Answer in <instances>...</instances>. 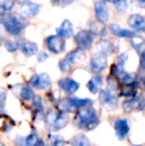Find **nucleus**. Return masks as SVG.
Listing matches in <instances>:
<instances>
[{
  "mask_svg": "<svg viewBox=\"0 0 145 146\" xmlns=\"http://www.w3.org/2000/svg\"><path fill=\"white\" fill-rule=\"evenodd\" d=\"M75 123L77 127L85 131L93 130L99 123L97 110L93 106H87L79 110L75 117Z\"/></svg>",
  "mask_w": 145,
  "mask_h": 146,
  "instance_id": "1",
  "label": "nucleus"
},
{
  "mask_svg": "<svg viewBox=\"0 0 145 146\" xmlns=\"http://www.w3.org/2000/svg\"><path fill=\"white\" fill-rule=\"evenodd\" d=\"M1 24L10 35L15 37L19 36L26 26L23 18L15 14H7L6 16L2 17Z\"/></svg>",
  "mask_w": 145,
  "mask_h": 146,
  "instance_id": "2",
  "label": "nucleus"
},
{
  "mask_svg": "<svg viewBox=\"0 0 145 146\" xmlns=\"http://www.w3.org/2000/svg\"><path fill=\"white\" fill-rule=\"evenodd\" d=\"M91 100L89 98H68L61 100L58 104L59 110L63 112H73L77 110L91 106Z\"/></svg>",
  "mask_w": 145,
  "mask_h": 146,
  "instance_id": "3",
  "label": "nucleus"
},
{
  "mask_svg": "<svg viewBox=\"0 0 145 146\" xmlns=\"http://www.w3.org/2000/svg\"><path fill=\"white\" fill-rule=\"evenodd\" d=\"M46 123L48 128L53 131L61 130L68 123V118L62 113H58L56 110H51L46 116Z\"/></svg>",
  "mask_w": 145,
  "mask_h": 146,
  "instance_id": "4",
  "label": "nucleus"
},
{
  "mask_svg": "<svg viewBox=\"0 0 145 146\" xmlns=\"http://www.w3.org/2000/svg\"><path fill=\"white\" fill-rule=\"evenodd\" d=\"M115 92H113V90H109V88L99 90V100H101L103 108L109 110H115L117 108L118 102Z\"/></svg>",
  "mask_w": 145,
  "mask_h": 146,
  "instance_id": "5",
  "label": "nucleus"
},
{
  "mask_svg": "<svg viewBox=\"0 0 145 146\" xmlns=\"http://www.w3.org/2000/svg\"><path fill=\"white\" fill-rule=\"evenodd\" d=\"M107 66V54L103 52H95L93 54V56L91 57V64H89V67H91V71L93 74H99L105 70Z\"/></svg>",
  "mask_w": 145,
  "mask_h": 146,
  "instance_id": "6",
  "label": "nucleus"
},
{
  "mask_svg": "<svg viewBox=\"0 0 145 146\" xmlns=\"http://www.w3.org/2000/svg\"><path fill=\"white\" fill-rule=\"evenodd\" d=\"M47 49L53 54H61L66 49V41L58 35H52L46 39Z\"/></svg>",
  "mask_w": 145,
  "mask_h": 146,
  "instance_id": "7",
  "label": "nucleus"
},
{
  "mask_svg": "<svg viewBox=\"0 0 145 146\" xmlns=\"http://www.w3.org/2000/svg\"><path fill=\"white\" fill-rule=\"evenodd\" d=\"M75 42L77 44L79 50L85 51L91 48V44L93 42V34L91 31L81 30L77 32L75 36Z\"/></svg>",
  "mask_w": 145,
  "mask_h": 146,
  "instance_id": "8",
  "label": "nucleus"
},
{
  "mask_svg": "<svg viewBox=\"0 0 145 146\" xmlns=\"http://www.w3.org/2000/svg\"><path fill=\"white\" fill-rule=\"evenodd\" d=\"M30 84L33 88L40 90H48L52 86V81L48 74L42 73V74H36L32 76L30 79Z\"/></svg>",
  "mask_w": 145,
  "mask_h": 146,
  "instance_id": "9",
  "label": "nucleus"
},
{
  "mask_svg": "<svg viewBox=\"0 0 145 146\" xmlns=\"http://www.w3.org/2000/svg\"><path fill=\"white\" fill-rule=\"evenodd\" d=\"M122 108L125 112L141 111L145 110V98H134L122 102Z\"/></svg>",
  "mask_w": 145,
  "mask_h": 146,
  "instance_id": "10",
  "label": "nucleus"
},
{
  "mask_svg": "<svg viewBox=\"0 0 145 146\" xmlns=\"http://www.w3.org/2000/svg\"><path fill=\"white\" fill-rule=\"evenodd\" d=\"M40 12V6L31 1H23L20 4V13L23 17L32 18L35 17Z\"/></svg>",
  "mask_w": 145,
  "mask_h": 146,
  "instance_id": "11",
  "label": "nucleus"
},
{
  "mask_svg": "<svg viewBox=\"0 0 145 146\" xmlns=\"http://www.w3.org/2000/svg\"><path fill=\"white\" fill-rule=\"evenodd\" d=\"M59 87L64 92L68 94H73L77 92L79 88V83L71 78H63L59 81Z\"/></svg>",
  "mask_w": 145,
  "mask_h": 146,
  "instance_id": "12",
  "label": "nucleus"
},
{
  "mask_svg": "<svg viewBox=\"0 0 145 146\" xmlns=\"http://www.w3.org/2000/svg\"><path fill=\"white\" fill-rule=\"evenodd\" d=\"M95 14L97 19L99 20V23L103 24L107 22L109 17V9L103 1H97L95 3Z\"/></svg>",
  "mask_w": 145,
  "mask_h": 146,
  "instance_id": "13",
  "label": "nucleus"
},
{
  "mask_svg": "<svg viewBox=\"0 0 145 146\" xmlns=\"http://www.w3.org/2000/svg\"><path fill=\"white\" fill-rule=\"evenodd\" d=\"M128 26L135 31H145V18L140 14H132L127 20Z\"/></svg>",
  "mask_w": 145,
  "mask_h": 146,
  "instance_id": "14",
  "label": "nucleus"
},
{
  "mask_svg": "<svg viewBox=\"0 0 145 146\" xmlns=\"http://www.w3.org/2000/svg\"><path fill=\"white\" fill-rule=\"evenodd\" d=\"M114 129H115L116 136L118 139L122 140L126 137V135L129 132V125L127 120L125 119H117L114 121Z\"/></svg>",
  "mask_w": 145,
  "mask_h": 146,
  "instance_id": "15",
  "label": "nucleus"
},
{
  "mask_svg": "<svg viewBox=\"0 0 145 146\" xmlns=\"http://www.w3.org/2000/svg\"><path fill=\"white\" fill-rule=\"evenodd\" d=\"M73 34V27L70 20L66 19L63 21L60 27L57 29V35L62 38H71Z\"/></svg>",
  "mask_w": 145,
  "mask_h": 146,
  "instance_id": "16",
  "label": "nucleus"
},
{
  "mask_svg": "<svg viewBox=\"0 0 145 146\" xmlns=\"http://www.w3.org/2000/svg\"><path fill=\"white\" fill-rule=\"evenodd\" d=\"M21 51L26 57H31L38 53V46L35 42L29 40H25L20 44Z\"/></svg>",
  "mask_w": 145,
  "mask_h": 146,
  "instance_id": "17",
  "label": "nucleus"
},
{
  "mask_svg": "<svg viewBox=\"0 0 145 146\" xmlns=\"http://www.w3.org/2000/svg\"><path fill=\"white\" fill-rule=\"evenodd\" d=\"M110 32L116 37H119V38H131L132 36H134V32L130 30H126L121 28L117 24H111L109 26Z\"/></svg>",
  "mask_w": 145,
  "mask_h": 146,
  "instance_id": "18",
  "label": "nucleus"
},
{
  "mask_svg": "<svg viewBox=\"0 0 145 146\" xmlns=\"http://www.w3.org/2000/svg\"><path fill=\"white\" fill-rule=\"evenodd\" d=\"M85 55L83 53V51H81V50H75L73 52H70L68 55L66 56V60L71 66L73 65V64H77V63H81V62L85 61Z\"/></svg>",
  "mask_w": 145,
  "mask_h": 146,
  "instance_id": "19",
  "label": "nucleus"
},
{
  "mask_svg": "<svg viewBox=\"0 0 145 146\" xmlns=\"http://www.w3.org/2000/svg\"><path fill=\"white\" fill-rule=\"evenodd\" d=\"M103 78L101 76H95L93 78H91L89 81V83L87 84V88H89V90L91 94H97L99 92L101 86H103Z\"/></svg>",
  "mask_w": 145,
  "mask_h": 146,
  "instance_id": "20",
  "label": "nucleus"
},
{
  "mask_svg": "<svg viewBox=\"0 0 145 146\" xmlns=\"http://www.w3.org/2000/svg\"><path fill=\"white\" fill-rule=\"evenodd\" d=\"M130 44H131L132 48L135 49L138 52H141V54L145 52V40L141 36H137V35L132 36L130 38Z\"/></svg>",
  "mask_w": 145,
  "mask_h": 146,
  "instance_id": "21",
  "label": "nucleus"
},
{
  "mask_svg": "<svg viewBox=\"0 0 145 146\" xmlns=\"http://www.w3.org/2000/svg\"><path fill=\"white\" fill-rule=\"evenodd\" d=\"M19 96H21L22 100H30L34 98V92L32 88L29 87V86H21L19 90Z\"/></svg>",
  "mask_w": 145,
  "mask_h": 146,
  "instance_id": "22",
  "label": "nucleus"
},
{
  "mask_svg": "<svg viewBox=\"0 0 145 146\" xmlns=\"http://www.w3.org/2000/svg\"><path fill=\"white\" fill-rule=\"evenodd\" d=\"M15 4V0H5L2 3H0V16L4 17L12 10Z\"/></svg>",
  "mask_w": 145,
  "mask_h": 146,
  "instance_id": "23",
  "label": "nucleus"
},
{
  "mask_svg": "<svg viewBox=\"0 0 145 146\" xmlns=\"http://www.w3.org/2000/svg\"><path fill=\"white\" fill-rule=\"evenodd\" d=\"M72 146H91V143L85 135H77L72 139Z\"/></svg>",
  "mask_w": 145,
  "mask_h": 146,
  "instance_id": "24",
  "label": "nucleus"
},
{
  "mask_svg": "<svg viewBox=\"0 0 145 146\" xmlns=\"http://www.w3.org/2000/svg\"><path fill=\"white\" fill-rule=\"evenodd\" d=\"M5 48L8 52L14 53L20 48V43L16 40H7L5 42Z\"/></svg>",
  "mask_w": 145,
  "mask_h": 146,
  "instance_id": "25",
  "label": "nucleus"
},
{
  "mask_svg": "<svg viewBox=\"0 0 145 146\" xmlns=\"http://www.w3.org/2000/svg\"><path fill=\"white\" fill-rule=\"evenodd\" d=\"M49 139L51 141L50 146H64L65 141L63 139L62 136L60 135H55V134H50L49 135Z\"/></svg>",
  "mask_w": 145,
  "mask_h": 146,
  "instance_id": "26",
  "label": "nucleus"
},
{
  "mask_svg": "<svg viewBox=\"0 0 145 146\" xmlns=\"http://www.w3.org/2000/svg\"><path fill=\"white\" fill-rule=\"evenodd\" d=\"M97 51H99V52H103L105 53V54L109 55V53L110 52V49H111V45H110L109 42H107V41H101V42L97 43Z\"/></svg>",
  "mask_w": 145,
  "mask_h": 146,
  "instance_id": "27",
  "label": "nucleus"
},
{
  "mask_svg": "<svg viewBox=\"0 0 145 146\" xmlns=\"http://www.w3.org/2000/svg\"><path fill=\"white\" fill-rule=\"evenodd\" d=\"M114 5H115V8L117 10V12L119 13H123V12L126 11L127 9V0H113Z\"/></svg>",
  "mask_w": 145,
  "mask_h": 146,
  "instance_id": "28",
  "label": "nucleus"
},
{
  "mask_svg": "<svg viewBox=\"0 0 145 146\" xmlns=\"http://www.w3.org/2000/svg\"><path fill=\"white\" fill-rule=\"evenodd\" d=\"M37 142H38L37 135L35 133H31L24 140V146H35Z\"/></svg>",
  "mask_w": 145,
  "mask_h": 146,
  "instance_id": "29",
  "label": "nucleus"
},
{
  "mask_svg": "<svg viewBox=\"0 0 145 146\" xmlns=\"http://www.w3.org/2000/svg\"><path fill=\"white\" fill-rule=\"evenodd\" d=\"M120 78V81H121L122 84L124 85H127V86H131L134 82V79L130 74H127V73H123L121 76H119Z\"/></svg>",
  "mask_w": 145,
  "mask_h": 146,
  "instance_id": "30",
  "label": "nucleus"
},
{
  "mask_svg": "<svg viewBox=\"0 0 145 146\" xmlns=\"http://www.w3.org/2000/svg\"><path fill=\"white\" fill-rule=\"evenodd\" d=\"M75 0H52V2L55 5H58L60 7H66V6L72 4Z\"/></svg>",
  "mask_w": 145,
  "mask_h": 146,
  "instance_id": "31",
  "label": "nucleus"
},
{
  "mask_svg": "<svg viewBox=\"0 0 145 146\" xmlns=\"http://www.w3.org/2000/svg\"><path fill=\"white\" fill-rule=\"evenodd\" d=\"M33 106L38 110H43V104H42V100L39 96H36L35 98H33Z\"/></svg>",
  "mask_w": 145,
  "mask_h": 146,
  "instance_id": "32",
  "label": "nucleus"
},
{
  "mask_svg": "<svg viewBox=\"0 0 145 146\" xmlns=\"http://www.w3.org/2000/svg\"><path fill=\"white\" fill-rule=\"evenodd\" d=\"M70 67H71V65L65 59L63 60V61H61L60 64H59V68H60V70L62 72H67L70 69Z\"/></svg>",
  "mask_w": 145,
  "mask_h": 146,
  "instance_id": "33",
  "label": "nucleus"
},
{
  "mask_svg": "<svg viewBox=\"0 0 145 146\" xmlns=\"http://www.w3.org/2000/svg\"><path fill=\"white\" fill-rule=\"evenodd\" d=\"M49 58L48 54H46L45 52H40L37 56V60H38L39 63H44L47 59Z\"/></svg>",
  "mask_w": 145,
  "mask_h": 146,
  "instance_id": "34",
  "label": "nucleus"
},
{
  "mask_svg": "<svg viewBox=\"0 0 145 146\" xmlns=\"http://www.w3.org/2000/svg\"><path fill=\"white\" fill-rule=\"evenodd\" d=\"M5 100H6V92L3 88H0V108L3 106Z\"/></svg>",
  "mask_w": 145,
  "mask_h": 146,
  "instance_id": "35",
  "label": "nucleus"
},
{
  "mask_svg": "<svg viewBox=\"0 0 145 146\" xmlns=\"http://www.w3.org/2000/svg\"><path fill=\"white\" fill-rule=\"evenodd\" d=\"M140 66L143 70H145V52L142 53L140 56Z\"/></svg>",
  "mask_w": 145,
  "mask_h": 146,
  "instance_id": "36",
  "label": "nucleus"
},
{
  "mask_svg": "<svg viewBox=\"0 0 145 146\" xmlns=\"http://www.w3.org/2000/svg\"><path fill=\"white\" fill-rule=\"evenodd\" d=\"M140 5H145V0H136Z\"/></svg>",
  "mask_w": 145,
  "mask_h": 146,
  "instance_id": "37",
  "label": "nucleus"
},
{
  "mask_svg": "<svg viewBox=\"0 0 145 146\" xmlns=\"http://www.w3.org/2000/svg\"><path fill=\"white\" fill-rule=\"evenodd\" d=\"M0 42H1V36H0Z\"/></svg>",
  "mask_w": 145,
  "mask_h": 146,
  "instance_id": "38",
  "label": "nucleus"
},
{
  "mask_svg": "<svg viewBox=\"0 0 145 146\" xmlns=\"http://www.w3.org/2000/svg\"><path fill=\"white\" fill-rule=\"evenodd\" d=\"M107 1H112V0H107Z\"/></svg>",
  "mask_w": 145,
  "mask_h": 146,
  "instance_id": "39",
  "label": "nucleus"
},
{
  "mask_svg": "<svg viewBox=\"0 0 145 146\" xmlns=\"http://www.w3.org/2000/svg\"><path fill=\"white\" fill-rule=\"evenodd\" d=\"M0 146H4V145L3 144H0Z\"/></svg>",
  "mask_w": 145,
  "mask_h": 146,
  "instance_id": "40",
  "label": "nucleus"
},
{
  "mask_svg": "<svg viewBox=\"0 0 145 146\" xmlns=\"http://www.w3.org/2000/svg\"><path fill=\"white\" fill-rule=\"evenodd\" d=\"M134 146H139V145H134Z\"/></svg>",
  "mask_w": 145,
  "mask_h": 146,
  "instance_id": "41",
  "label": "nucleus"
}]
</instances>
